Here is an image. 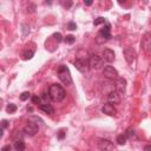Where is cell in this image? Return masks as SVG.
Masks as SVG:
<instances>
[{
    "label": "cell",
    "instance_id": "cell-1",
    "mask_svg": "<svg viewBox=\"0 0 151 151\" xmlns=\"http://www.w3.org/2000/svg\"><path fill=\"white\" fill-rule=\"evenodd\" d=\"M48 93H50L52 100H54V101H61L66 96V92L63 88V86H60L58 84H52L48 88Z\"/></svg>",
    "mask_w": 151,
    "mask_h": 151
},
{
    "label": "cell",
    "instance_id": "cell-2",
    "mask_svg": "<svg viewBox=\"0 0 151 151\" xmlns=\"http://www.w3.org/2000/svg\"><path fill=\"white\" fill-rule=\"evenodd\" d=\"M58 77H59V79L63 84H65V85H71L72 84L71 72H70V70L66 65H60L58 67Z\"/></svg>",
    "mask_w": 151,
    "mask_h": 151
},
{
    "label": "cell",
    "instance_id": "cell-3",
    "mask_svg": "<svg viewBox=\"0 0 151 151\" xmlns=\"http://www.w3.org/2000/svg\"><path fill=\"white\" fill-rule=\"evenodd\" d=\"M111 38V25L109 22L105 24V26L99 31L98 35H97V42L98 44H104L109 39Z\"/></svg>",
    "mask_w": 151,
    "mask_h": 151
},
{
    "label": "cell",
    "instance_id": "cell-4",
    "mask_svg": "<svg viewBox=\"0 0 151 151\" xmlns=\"http://www.w3.org/2000/svg\"><path fill=\"white\" fill-rule=\"evenodd\" d=\"M88 65L91 68L99 70L104 66V59L101 57H99L98 54H91L88 57Z\"/></svg>",
    "mask_w": 151,
    "mask_h": 151
},
{
    "label": "cell",
    "instance_id": "cell-5",
    "mask_svg": "<svg viewBox=\"0 0 151 151\" xmlns=\"http://www.w3.org/2000/svg\"><path fill=\"white\" fill-rule=\"evenodd\" d=\"M103 76L109 80H116L118 78V71L113 66H105L103 70Z\"/></svg>",
    "mask_w": 151,
    "mask_h": 151
},
{
    "label": "cell",
    "instance_id": "cell-6",
    "mask_svg": "<svg viewBox=\"0 0 151 151\" xmlns=\"http://www.w3.org/2000/svg\"><path fill=\"white\" fill-rule=\"evenodd\" d=\"M74 66H76V68H77L79 72H81V73H86V72L88 71V67H90L88 60L83 59V58L76 59V60H74Z\"/></svg>",
    "mask_w": 151,
    "mask_h": 151
},
{
    "label": "cell",
    "instance_id": "cell-7",
    "mask_svg": "<svg viewBox=\"0 0 151 151\" xmlns=\"http://www.w3.org/2000/svg\"><path fill=\"white\" fill-rule=\"evenodd\" d=\"M38 130H39V126H38V124L37 123H33V122H28L26 125H25V127H24V132H25V134L26 136H34L37 132H38Z\"/></svg>",
    "mask_w": 151,
    "mask_h": 151
},
{
    "label": "cell",
    "instance_id": "cell-8",
    "mask_svg": "<svg viewBox=\"0 0 151 151\" xmlns=\"http://www.w3.org/2000/svg\"><path fill=\"white\" fill-rule=\"evenodd\" d=\"M116 91H118L120 94H124L126 91V80L124 78L118 77L116 79Z\"/></svg>",
    "mask_w": 151,
    "mask_h": 151
},
{
    "label": "cell",
    "instance_id": "cell-9",
    "mask_svg": "<svg viewBox=\"0 0 151 151\" xmlns=\"http://www.w3.org/2000/svg\"><path fill=\"white\" fill-rule=\"evenodd\" d=\"M124 57H125V59H126V61L129 64H132L134 61V59H136V52H134V50L132 47H126L124 50Z\"/></svg>",
    "mask_w": 151,
    "mask_h": 151
},
{
    "label": "cell",
    "instance_id": "cell-10",
    "mask_svg": "<svg viewBox=\"0 0 151 151\" xmlns=\"http://www.w3.org/2000/svg\"><path fill=\"white\" fill-rule=\"evenodd\" d=\"M107 101L111 104H119L120 103V93L118 91H111L107 94Z\"/></svg>",
    "mask_w": 151,
    "mask_h": 151
},
{
    "label": "cell",
    "instance_id": "cell-11",
    "mask_svg": "<svg viewBox=\"0 0 151 151\" xmlns=\"http://www.w3.org/2000/svg\"><path fill=\"white\" fill-rule=\"evenodd\" d=\"M103 59H104L105 61H107V63H112V61L116 59V54H114V52H113L112 50L105 48V50L103 51Z\"/></svg>",
    "mask_w": 151,
    "mask_h": 151
},
{
    "label": "cell",
    "instance_id": "cell-12",
    "mask_svg": "<svg viewBox=\"0 0 151 151\" xmlns=\"http://www.w3.org/2000/svg\"><path fill=\"white\" fill-rule=\"evenodd\" d=\"M98 147L100 150H113L114 149V145L109 139H100L98 142Z\"/></svg>",
    "mask_w": 151,
    "mask_h": 151
},
{
    "label": "cell",
    "instance_id": "cell-13",
    "mask_svg": "<svg viewBox=\"0 0 151 151\" xmlns=\"http://www.w3.org/2000/svg\"><path fill=\"white\" fill-rule=\"evenodd\" d=\"M101 111H103L105 114H107V116H114V114H116V109H114V106H113L111 103H109V101L103 106Z\"/></svg>",
    "mask_w": 151,
    "mask_h": 151
},
{
    "label": "cell",
    "instance_id": "cell-14",
    "mask_svg": "<svg viewBox=\"0 0 151 151\" xmlns=\"http://www.w3.org/2000/svg\"><path fill=\"white\" fill-rule=\"evenodd\" d=\"M39 109L44 112V113H46V114H50V116H52L53 113H54V109L50 105V104H40L39 105Z\"/></svg>",
    "mask_w": 151,
    "mask_h": 151
},
{
    "label": "cell",
    "instance_id": "cell-15",
    "mask_svg": "<svg viewBox=\"0 0 151 151\" xmlns=\"http://www.w3.org/2000/svg\"><path fill=\"white\" fill-rule=\"evenodd\" d=\"M13 147H14L17 151H24V150H25V143H24V140H22V139L14 140Z\"/></svg>",
    "mask_w": 151,
    "mask_h": 151
},
{
    "label": "cell",
    "instance_id": "cell-16",
    "mask_svg": "<svg viewBox=\"0 0 151 151\" xmlns=\"http://www.w3.org/2000/svg\"><path fill=\"white\" fill-rule=\"evenodd\" d=\"M126 138H127V137H126L125 133H124V134H118L116 142H117L118 145H125V143H126Z\"/></svg>",
    "mask_w": 151,
    "mask_h": 151
},
{
    "label": "cell",
    "instance_id": "cell-17",
    "mask_svg": "<svg viewBox=\"0 0 151 151\" xmlns=\"http://www.w3.org/2000/svg\"><path fill=\"white\" fill-rule=\"evenodd\" d=\"M6 111H7L8 113H14V112L17 111V105H15V104L9 103V104L6 106Z\"/></svg>",
    "mask_w": 151,
    "mask_h": 151
},
{
    "label": "cell",
    "instance_id": "cell-18",
    "mask_svg": "<svg viewBox=\"0 0 151 151\" xmlns=\"http://www.w3.org/2000/svg\"><path fill=\"white\" fill-rule=\"evenodd\" d=\"M33 54H34V50L25 51V52H24V54H22V58H24L25 60H27V59H31V58L33 57Z\"/></svg>",
    "mask_w": 151,
    "mask_h": 151
},
{
    "label": "cell",
    "instance_id": "cell-19",
    "mask_svg": "<svg viewBox=\"0 0 151 151\" xmlns=\"http://www.w3.org/2000/svg\"><path fill=\"white\" fill-rule=\"evenodd\" d=\"M12 138H13V140H18V139H22V133L20 132V131H18V130H15L13 133H12Z\"/></svg>",
    "mask_w": 151,
    "mask_h": 151
},
{
    "label": "cell",
    "instance_id": "cell-20",
    "mask_svg": "<svg viewBox=\"0 0 151 151\" xmlns=\"http://www.w3.org/2000/svg\"><path fill=\"white\" fill-rule=\"evenodd\" d=\"M31 97V93L28 92V91H25V92H22L21 94H20V99L22 100V101H25V100H27L28 98Z\"/></svg>",
    "mask_w": 151,
    "mask_h": 151
},
{
    "label": "cell",
    "instance_id": "cell-21",
    "mask_svg": "<svg viewBox=\"0 0 151 151\" xmlns=\"http://www.w3.org/2000/svg\"><path fill=\"white\" fill-rule=\"evenodd\" d=\"M106 22V20H105V18H103V17H99V18H97L94 21H93V24L97 26V25H100V24H105Z\"/></svg>",
    "mask_w": 151,
    "mask_h": 151
},
{
    "label": "cell",
    "instance_id": "cell-22",
    "mask_svg": "<svg viewBox=\"0 0 151 151\" xmlns=\"http://www.w3.org/2000/svg\"><path fill=\"white\" fill-rule=\"evenodd\" d=\"M64 40H65V42H67V44H73V42H74V40H76V38H74L73 35H71V34H70V35H66Z\"/></svg>",
    "mask_w": 151,
    "mask_h": 151
},
{
    "label": "cell",
    "instance_id": "cell-23",
    "mask_svg": "<svg viewBox=\"0 0 151 151\" xmlns=\"http://www.w3.org/2000/svg\"><path fill=\"white\" fill-rule=\"evenodd\" d=\"M125 134H126V137H127V138H132V137H134V136H136V133H134V130H133V129H127V130H126V132H125Z\"/></svg>",
    "mask_w": 151,
    "mask_h": 151
},
{
    "label": "cell",
    "instance_id": "cell-24",
    "mask_svg": "<svg viewBox=\"0 0 151 151\" xmlns=\"http://www.w3.org/2000/svg\"><path fill=\"white\" fill-rule=\"evenodd\" d=\"M50 99H52L50 93H42V100L45 104H50Z\"/></svg>",
    "mask_w": 151,
    "mask_h": 151
},
{
    "label": "cell",
    "instance_id": "cell-25",
    "mask_svg": "<svg viewBox=\"0 0 151 151\" xmlns=\"http://www.w3.org/2000/svg\"><path fill=\"white\" fill-rule=\"evenodd\" d=\"M53 38H54V40H55L57 42L63 41V35H61L60 33H54V34H53Z\"/></svg>",
    "mask_w": 151,
    "mask_h": 151
},
{
    "label": "cell",
    "instance_id": "cell-26",
    "mask_svg": "<svg viewBox=\"0 0 151 151\" xmlns=\"http://www.w3.org/2000/svg\"><path fill=\"white\" fill-rule=\"evenodd\" d=\"M67 28H68V29H71V31L76 29V28H77V25H76V22H73V21H70V22L67 24Z\"/></svg>",
    "mask_w": 151,
    "mask_h": 151
},
{
    "label": "cell",
    "instance_id": "cell-27",
    "mask_svg": "<svg viewBox=\"0 0 151 151\" xmlns=\"http://www.w3.org/2000/svg\"><path fill=\"white\" fill-rule=\"evenodd\" d=\"M21 27H22V33H24V35H26V34L29 32V27H28L27 25H25V24H24Z\"/></svg>",
    "mask_w": 151,
    "mask_h": 151
},
{
    "label": "cell",
    "instance_id": "cell-28",
    "mask_svg": "<svg viewBox=\"0 0 151 151\" xmlns=\"http://www.w3.org/2000/svg\"><path fill=\"white\" fill-rule=\"evenodd\" d=\"M32 101H33V104H40V98L38 96H33L32 97Z\"/></svg>",
    "mask_w": 151,
    "mask_h": 151
},
{
    "label": "cell",
    "instance_id": "cell-29",
    "mask_svg": "<svg viewBox=\"0 0 151 151\" xmlns=\"http://www.w3.org/2000/svg\"><path fill=\"white\" fill-rule=\"evenodd\" d=\"M8 126H9L8 122H7L6 119H4V120L1 122V127H2V129H6V127H8Z\"/></svg>",
    "mask_w": 151,
    "mask_h": 151
},
{
    "label": "cell",
    "instance_id": "cell-30",
    "mask_svg": "<svg viewBox=\"0 0 151 151\" xmlns=\"http://www.w3.org/2000/svg\"><path fill=\"white\" fill-rule=\"evenodd\" d=\"M64 137H65V132H64V130H60L59 133H58V138L59 139H63Z\"/></svg>",
    "mask_w": 151,
    "mask_h": 151
},
{
    "label": "cell",
    "instance_id": "cell-31",
    "mask_svg": "<svg viewBox=\"0 0 151 151\" xmlns=\"http://www.w3.org/2000/svg\"><path fill=\"white\" fill-rule=\"evenodd\" d=\"M92 2H93V0H84V4H85L86 6H91Z\"/></svg>",
    "mask_w": 151,
    "mask_h": 151
},
{
    "label": "cell",
    "instance_id": "cell-32",
    "mask_svg": "<svg viewBox=\"0 0 151 151\" xmlns=\"http://www.w3.org/2000/svg\"><path fill=\"white\" fill-rule=\"evenodd\" d=\"M11 149H12V146H11V145H6V146H4V147H2V150H4V151H6V150H11Z\"/></svg>",
    "mask_w": 151,
    "mask_h": 151
},
{
    "label": "cell",
    "instance_id": "cell-33",
    "mask_svg": "<svg viewBox=\"0 0 151 151\" xmlns=\"http://www.w3.org/2000/svg\"><path fill=\"white\" fill-rule=\"evenodd\" d=\"M71 5H72V2H71V1H67V4L65 2V6H66V7H70Z\"/></svg>",
    "mask_w": 151,
    "mask_h": 151
},
{
    "label": "cell",
    "instance_id": "cell-34",
    "mask_svg": "<svg viewBox=\"0 0 151 151\" xmlns=\"http://www.w3.org/2000/svg\"><path fill=\"white\" fill-rule=\"evenodd\" d=\"M144 150H151V145H146V146L144 147Z\"/></svg>",
    "mask_w": 151,
    "mask_h": 151
},
{
    "label": "cell",
    "instance_id": "cell-35",
    "mask_svg": "<svg viewBox=\"0 0 151 151\" xmlns=\"http://www.w3.org/2000/svg\"><path fill=\"white\" fill-rule=\"evenodd\" d=\"M118 2H119V4H122V2H125V0H118Z\"/></svg>",
    "mask_w": 151,
    "mask_h": 151
}]
</instances>
